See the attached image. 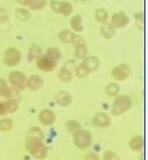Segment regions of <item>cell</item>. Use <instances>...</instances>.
I'll return each mask as SVG.
<instances>
[{"mask_svg": "<svg viewBox=\"0 0 148 160\" xmlns=\"http://www.w3.org/2000/svg\"><path fill=\"white\" fill-rule=\"evenodd\" d=\"M25 149L26 152L37 160H44L47 158L49 150L47 147L45 145L42 139H37V138H33V137H26L25 142H24Z\"/></svg>", "mask_w": 148, "mask_h": 160, "instance_id": "1", "label": "cell"}, {"mask_svg": "<svg viewBox=\"0 0 148 160\" xmlns=\"http://www.w3.org/2000/svg\"><path fill=\"white\" fill-rule=\"evenodd\" d=\"M132 99L128 96H116L112 102L111 113L113 116H122L132 108Z\"/></svg>", "mask_w": 148, "mask_h": 160, "instance_id": "2", "label": "cell"}, {"mask_svg": "<svg viewBox=\"0 0 148 160\" xmlns=\"http://www.w3.org/2000/svg\"><path fill=\"white\" fill-rule=\"evenodd\" d=\"M92 134L88 130H83L80 129L78 132H76L75 134H72V143L76 148L83 150V149H88L92 144Z\"/></svg>", "mask_w": 148, "mask_h": 160, "instance_id": "3", "label": "cell"}, {"mask_svg": "<svg viewBox=\"0 0 148 160\" xmlns=\"http://www.w3.org/2000/svg\"><path fill=\"white\" fill-rule=\"evenodd\" d=\"M4 63L8 67H15L20 63L21 61V52L16 48V47H9L5 52H4Z\"/></svg>", "mask_w": 148, "mask_h": 160, "instance_id": "4", "label": "cell"}, {"mask_svg": "<svg viewBox=\"0 0 148 160\" xmlns=\"http://www.w3.org/2000/svg\"><path fill=\"white\" fill-rule=\"evenodd\" d=\"M8 80L11 83V86L18 91H23V89L26 88V76L21 71L10 72L9 76H8Z\"/></svg>", "mask_w": 148, "mask_h": 160, "instance_id": "5", "label": "cell"}, {"mask_svg": "<svg viewBox=\"0 0 148 160\" xmlns=\"http://www.w3.org/2000/svg\"><path fill=\"white\" fill-rule=\"evenodd\" d=\"M132 73V70L128 65L126 63H121L116 67H113L111 71V76L117 81H124L127 80Z\"/></svg>", "mask_w": 148, "mask_h": 160, "instance_id": "6", "label": "cell"}, {"mask_svg": "<svg viewBox=\"0 0 148 160\" xmlns=\"http://www.w3.org/2000/svg\"><path fill=\"white\" fill-rule=\"evenodd\" d=\"M56 65H57V61L51 60L46 55H41L39 58H36L37 68L40 71H42V72H51L52 70H55Z\"/></svg>", "mask_w": 148, "mask_h": 160, "instance_id": "7", "label": "cell"}, {"mask_svg": "<svg viewBox=\"0 0 148 160\" xmlns=\"http://www.w3.org/2000/svg\"><path fill=\"white\" fill-rule=\"evenodd\" d=\"M51 8L57 14H61L64 16H69L71 15L72 12V5L67 1H56V0H52L51 1Z\"/></svg>", "mask_w": 148, "mask_h": 160, "instance_id": "8", "label": "cell"}, {"mask_svg": "<svg viewBox=\"0 0 148 160\" xmlns=\"http://www.w3.org/2000/svg\"><path fill=\"white\" fill-rule=\"evenodd\" d=\"M37 119L40 122V124H42L45 127H50V125H52L56 122V114L51 109H42L39 113Z\"/></svg>", "mask_w": 148, "mask_h": 160, "instance_id": "9", "label": "cell"}, {"mask_svg": "<svg viewBox=\"0 0 148 160\" xmlns=\"http://www.w3.org/2000/svg\"><path fill=\"white\" fill-rule=\"evenodd\" d=\"M92 124L95 127H97V128H108V127H111L112 120L108 114H106L103 112H100V113H96L93 116Z\"/></svg>", "mask_w": 148, "mask_h": 160, "instance_id": "10", "label": "cell"}, {"mask_svg": "<svg viewBox=\"0 0 148 160\" xmlns=\"http://www.w3.org/2000/svg\"><path fill=\"white\" fill-rule=\"evenodd\" d=\"M42 86H44V80L39 75H31L29 78H26V87L33 92L39 91Z\"/></svg>", "mask_w": 148, "mask_h": 160, "instance_id": "11", "label": "cell"}, {"mask_svg": "<svg viewBox=\"0 0 148 160\" xmlns=\"http://www.w3.org/2000/svg\"><path fill=\"white\" fill-rule=\"evenodd\" d=\"M143 145H145V140H143L142 135H135L128 142L130 149L132 152H135V153H141L143 150Z\"/></svg>", "mask_w": 148, "mask_h": 160, "instance_id": "12", "label": "cell"}, {"mask_svg": "<svg viewBox=\"0 0 148 160\" xmlns=\"http://www.w3.org/2000/svg\"><path fill=\"white\" fill-rule=\"evenodd\" d=\"M55 101L59 106L61 107H67L72 103V96L69 93V92H65V91H60L59 93H56L55 96Z\"/></svg>", "mask_w": 148, "mask_h": 160, "instance_id": "13", "label": "cell"}, {"mask_svg": "<svg viewBox=\"0 0 148 160\" xmlns=\"http://www.w3.org/2000/svg\"><path fill=\"white\" fill-rule=\"evenodd\" d=\"M128 16L124 12H117L113 14L111 18V24L114 28H124L128 24Z\"/></svg>", "mask_w": 148, "mask_h": 160, "instance_id": "14", "label": "cell"}, {"mask_svg": "<svg viewBox=\"0 0 148 160\" xmlns=\"http://www.w3.org/2000/svg\"><path fill=\"white\" fill-rule=\"evenodd\" d=\"M82 63L86 66V68L88 70V72H95L96 70H98L100 67V58L96 56H86L82 61Z\"/></svg>", "mask_w": 148, "mask_h": 160, "instance_id": "15", "label": "cell"}, {"mask_svg": "<svg viewBox=\"0 0 148 160\" xmlns=\"http://www.w3.org/2000/svg\"><path fill=\"white\" fill-rule=\"evenodd\" d=\"M75 35H76V34H74V32L70 31V30H62L61 32H59L57 38H59L60 42H62V43H72Z\"/></svg>", "mask_w": 148, "mask_h": 160, "instance_id": "16", "label": "cell"}, {"mask_svg": "<svg viewBox=\"0 0 148 160\" xmlns=\"http://www.w3.org/2000/svg\"><path fill=\"white\" fill-rule=\"evenodd\" d=\"M114 32H116V28H114L112 24L105 22V24L101 26V34H102V36H103L105 39H111V38H113Z\"/></svg>", "mask_w": 148, "mask_h": 160, "instance_id": "17", "label": "cell"}, {"mask_svg": "<svg viewBox=\"0 0 148 160\" xmlns=\"http://www.w3.org/2000/svg\"><path fill=\"white\" fill-rule=\"evenodd\" d=\"M70 25H71V29L75 30L76 32H81V31H83L82 19H81V16H80V15H75V16H72Z\"/></svg>", "mask_w": 148, "mask_h": 160, "instance_id": "18", "label": "cell"}, {"mask_svg": "<svg viewBox=\"0 0 148 160\" xmlns=\"http://www.w3.org/2000/svg\"><path fill=\"white\" fill-rule=\"evenodd\" d=\"M105 93H106L107 96H110V97H116V96H118V93H119V86H118L117 83H114V82L108 83V84L106 86V88H105Z\"/></svg>", "mask_w": 148, "mask_h": 160, "instance_id": "19", "label": "cell"}, {"mask_svg": "<svg viewBox=\"0 0 148 160\" xmlns=\"http://www.w3.org/2000/svg\"><path fill=\"white\" fill-rule=\"evenodd\" d=\"M75 75H76V77H78L80 80H83V78H86V77L90 75V72H88V70L86 68V66H85L83 63H80V65H77L76 68H75Z\"/></svg>", "mask_w": 148, "mask_h": 160, "instance_id": "20", "label": "cell"}, {"mask_svg": "<svg viewBox=\"0 0 148 160\" xmlns=\"http://www.w3.org/2000/svg\"><path fill=\"white\" fill-rule=\"evenodd\" d=\"M10 94H11V88L9 87L6 81L0 78V97L10 98Z\"/></svg>", "mask_w": 148, "mask_h": 160, "instance_id": "21", "label": "cell"}, {"mask_svg": "<svg viewBox=\"0 0 148 160\" xmlns=\"http://www.w3.org/2000/svg\"><path fill=\"white\" fill-rule=\"evenodd\" d=\"M87 53H88L87 45H80L75 47V57L78 60H83L87 56Z\"/></svg>", "mask_w": 148, "mask_h": 160, "instance_id": "22", "label": "cell"}, {"mask_svg": "<svg viewBox=\"0 0 148 160\" xmlns=\"http://www.w3.org/2000/svg\"><path fill=\"white\" fill-rule=\"evenodd\" d=\"M66 129L70 134H75L76 132H78L81 129V124L75 119H70L66 122Z\"/></svg>", "mask_w": 148, "mask_h": 160, "instance_id": "23", "label": "cell"}, {"mask_svg": "<svg viewBox=\"0 0 148 160\" xmlns=\"http://www.w3.org/2000/svg\"><path fill=\"white\" fill-rule=\"evenodd\" d=\"M59 80L62 82H70L72 80V72L67 67H62L59 72Z\"/></svg>", "mask_w": 148, "mask_h": 160, "instance_id": "24", "label": "cell"}, {"mask_svg": "<svg viewBox=\"0 0 148 160\" xmlns=\"http://www.w3.org/2000/svg\"><path fill=\"white\" fill-rule=\"evenodd\" d=\"M14 128V122L11 118H4L0 120V132H10Z\"/></svg>", "mask_w": 148, "mask_h": 160, "instance_id": "25", "label": "cell"}, {"mask_svg": "<svg viewBox=\"0 0 148 160\" xmlns=\"http://www.w3.org/2000/svg\"><path fill=\"white\" fill-rule=\"evenodd\" d=\"M15 15H16V18H18L19 20H21V21H28V20L30 19V16H31V15H30V11L26 10V9H24V8L16 9Z\"/></svg>", "mask_w": 148, "mask_h": 160, "instance_id": "26", "label": "cell"}, {"mask_svg": "<svg viewBox=\"0 0 148 160\" xmlns=\"http://www.w3.org/2000/svg\"><path fill=\"white\" fill-rule=\"evenodd\" d=\"M46 56L50 57L51 60L57 61V60L61 58V52H60V50H59L57 47H49V48L46 50Z\"/></svg>", "mask_w": 148, "mask_h": 160, "instance_id": "27", "label": "cell"}, {"mask_svg": "<svg viewBox=\"0 0 148 160\" xmlns=\"http://www.w3.org/2000/svg\"><path fill=\"white\" fill-rule=\"evenodd\" d=\"M5 107H6L8 113H15L19 109V103H18V101L8 98V101H5Z\"/></svg>", "mask_w": 148, "mask_h": 160, "instance_id": "28", "label": "cell"}, {"mask_svg": "<svg viewBox=\"0 0 148 160\" xmlns=\"http://www.w3.org/2000/svg\"><path fill=\"white\" fill-rule=\"evenodd\" d=\"M26 137H33V138H37V139H42L44 140V133L39 127H33L26 132Z\"/></svg>", "mask_w": 148, "mask_h": 160, "instance_id": "29", "label": "cell"}, {"mask_svg": "<svg viewBox=\"0 0 148 160\" xmlns=\"http://www.w3.org/2000/svg\"><path fill=\"white\" fill-rule=\"evenodd\" d=\"M95 16H96V20L98 22H102V24L107 22V20H108V14L105 9H97L95 12Z\"/></svg>", "mask_w": 148, "mask_h": 160, "instance_id": "30", "label": "cell"}, {"mask_svg": "<svg viewBox=\"0 0 148 160\" xmlns=\"http://www.w3.org/2000/svg\"><path fill=\"white\" fill-rule=\"evenodd\" d=\"M42 55V51L39 46H31L29 50V58L30 60H36Z\"/></svg>", "mask_w": 148, "mask_h": 160, "instance_id": "31", "label": "cell"}, {"mask_svg": "<svg viewBox=\"0 0 148 160\" xmlns=\"http://www.w3.org/2000/svg\"><path fill=\"white\" fill-rule=\"evenodd\" d=\"M101 160H121L119 155L117 153H114L113 150H106L102 155Z\"/></svg>", "mask_w": 148, "mask_h": 160, "instance_id": "32", "label": "cell"}, {"mask_svg": "<svg viewBox=\"0 0 148 160\" xmlns=\"http://www.w3.org/2000/svg\"><path fill=\"white\" fill-rule=\"evenodd\" d=\"M29 6H30L33 10H41L42 8L46 6V0H33Z\"/></svg>", "mask_w": 148, "mask_h": 160, "instance_id": "33", "label": "cell"}, {"mask_svg": "<svg viewBox=\"0 0 148 160\" xmlns=\"http://www.w3.org/2000/svg\"><path fill=\"white\" fill-rule=\"evenodd\" d=\"M8 20H9V12L5 9L0 8V24L1 22H6Z\"/></svg>", "mask_w": 148, "mask_h": 160, "instance_id": "34", "label": "cell"}, {"mask_svg": "<svg viewBox=\"0 0 148 160\" xmlns=\"http://www.w3.org/2000/svg\"><path fill=\"white\" fill-rule=\"evenodd\" d=\"M72 43L75 45V47H76V46H80V45H86V42H85V39H83L82 36H80V35H75Z\"/></svg>", "mask_w": 148, "mask_h": 160, "instance_id": "35", "label": "cell"}, {"mask_svg": "<svg viewBox=\"0 0 148 160\" xmlns=\"http://www.w3.org/2000/svg\"><path fill=\"white\" fill-rule=\"evenodd\" d=\"M85 160H101V158L96 153H87L85 157Z\"/></svg>", "mask_w": 148, "mask_h": 160, "instance_id": "36", "label": "cell"}, {"mask_svg": "<svg viewBox=\"0 0 148 160\" xmlns=\"http://www.w3.org/2000/svg\"><path fill=\"white\" fill-rule=\"evenodd\" d=\"M8 112H6V107H5V102L0 101V116H5Z\"/></svg>", "mask_w": 148, "mask_h": 160, "instance_id": "37", "label": "cell"}, {"mask_svg": "<svg viewBox=\"0 0 148 160\" xmlns=\"http://www.w3.org/2000/svg\"><path fill=\"white\" fill-rule=\"evenodd\" d=\"M31 1L33 0H18V2L21 4V5H24V6H29L31 4Z\"/></svg>", "mask_w": 148, "mask_h": 160, "instance_id": "38", "label": "cell"}, {"mask_svg": "<svg viewBox=\"0 0 148 160\" xmlns=\"http://www.w3.org/2000/svg\"><path fill=\"white\" fill-rule=\"evenodd\" d=\"M135 18H136V20H137L138 22H142V21H143V14H142V12L136 14V15H135Z\"/></svg>", "mask_w": 148, "mask_h": 160, "instance_id": "39", "label": "cell"}, {"mask_svg": "<svg viewBox=\"0 0 148 160\" xmlns=\"http://www.w3.org/2000/svg\"><path fill=\"white\" fill-rule=\"evenodd\" d=\"M75 1H78L80 2V1H86V0H75Z\"/></svg>", "mask_w": 148, "mask_h": 160, "instance_id": "40", "label": "cell"}, {"mask_svg": "<svg viewBox=\"0 0 148 160\" xmlns=\"http://www.w3.org/2000/svg\"><path fill=\"white\" fill-rule=\"evenodd\" d=\"M143 159V157H142V155H141V158H140V160H142Z\"/></svg>", "mask_w": 148, "mask_h": 160, "instance_id": "41", "label": "cell"}]
</instances>
